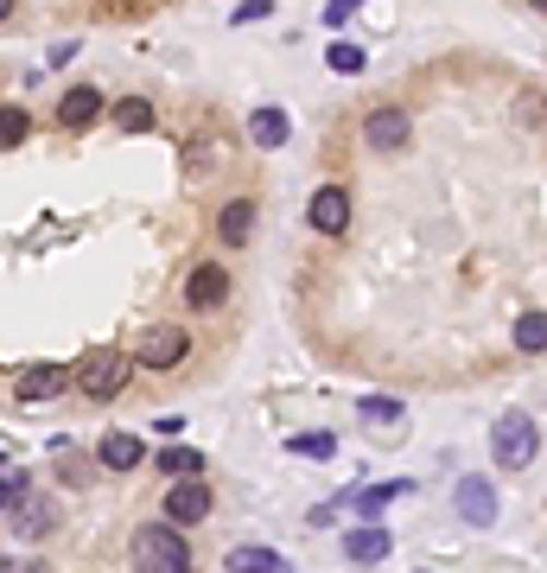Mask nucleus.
<instances>
[{"mask_svg":"<svg viewBox=\"0 0 547 573\" xmlns=\"http://www.w3.org/2000/svg\"><path fill=\"white\" fill-rule=\"evenodd\" d=\"M128 370H134L128 350H115V344H90V350L71 363V389H83L90 402H115V395L128 389Z\"/></svg>","mask_w":547,"mask_h":573,"instance_id":"1","label":"nucleus"},{"mask_svg":"<svg viewBox=\"0 0 547 573\" xmlns=\"http://www.w3.org/2000/svg\"><path fill=\"white\" fill-rule=\"evenodd\" d=\"M128 561H134V573H191V548L173 523H146L128 541Z\"/></svg>","mask_w":547,"mask_h":573,"instance_id":"2","label":"nucleus"},{"mask_svg":"<svg viewBox=\"0 0 547 573\" xmlns=\"http://www.w3.org/2000/svg\"><path fill=\"white\" fill-rule=\"evenodd\" d=\"M490 453H497V465H503V471H528V465H535V453H542V427L522 415V408L497 415V427H490Z\"/></svg>","mask_w":547,"mask_h":573,"instance_id":"3","label":"nucleus"},{"mask_svg":"<svg viewBox=\"0 0 547 573\" xmlns=\"http://www.w3.org/2000/svg\"><path fill=\"white\" fill-rule=\"evenodd\" d=\"M185 350H191V338H185L179 325H146L141 338H134V363L141 370H173V363H185Z\"/></svg>","mask_w":547,"mask_h":573,"instance_id":"4","label":"nucleus"},{"mask_svg":"<svg viewBox=\"0 0 547 573\" xmlns=\"http://www.w3.org/2000/svg\"><path fill=\"white\" fill-rule=\"evenodd\" d=\"M306 224L319 229V236H344V229H350V191L319 186L312 191V204H306Z\"/></svg>","mask_w":547,"mask_h":573,"instance_id":"5","label":"nucleus"},{"mask_svg":"<svg viewBox=\"0 0 547 573\" xmlns=\"http://www.w3.org/2000/svg\"><path fill=\"white\" fill-rule=\"evenodd\" d=\"M204 516H211V485L179 478V491H166V523H173V529H191V523H204Z\"/></svg>","mask_w":547,"mask_h":573,"instance_id":"6","label":"nucleus"},{"mask_svg":"<svg viewBox=\"0 0 547 573\" xmlns=\"http://www.w3.org/2000/svg\"><path fill=\"white\" fill-rule=\"evenodd\" d=\"M407 134H414V121H407V109H369L364 115V141L376 153H395L407 147Z\"/></svg>","mask_w":547,"mask_h":573,"instance_id":"7","label":"nucleus"},{"mask_svg":"<svg viewBox=\"0 0 547 573\" xmlns=\"http://www.w3.org/2000/svg\"><path fill=\"white\" fill-rule=\"evenodd\" d=\"M229 300V274H223L217 262H198L191 274H185V306H198V312H211V306Z\"/></svg>","mask_w":547,"mask_h":573,"instance_id":"8","label":"nucleus"},{"mask_svg":"<svg viewBox=\"0 0 547 573\" xmlns=\"http://www.w3.org/2000/svg\"><path fill=\"white\" fill-rule=\"evenodd\" d=\"M58 389H71V370H64V363H26V370L13 377V395H20V402H51Z\"/></svg>","mask_w":547,"mask_h":573,"instance_id":"9","label":"nucleus"},{"mask_svg":"<svg viewBox=\"0 0 547 573\" xmlns=\"http://www.w3.org/2000/svg\"><path fill=\"white\" fill-rule=\"evenodd\" d=\"M459 516H465L472 529H490V523H497V485H490V478H465V485H459Z\"/></svg>","mask_w":547,"mask_h":573,"instance_id":"10","label":"nucleus"},{"mask_svg":"<svg viewBox=\"0 0 547 573\" xmlns=\"http://www.w3.org/2000/svg\"><path fill=\"white\" fill-rule=\"evenodd\" d=\"M96 465H103V471H141L146 446L134 433H103V440H96Z\"/></svg>","mask_w":547,"mask_h":573,"instance_id":"11","label":"nucleus"},{"mask_svg":"<svg viewBox=\"0 0 547 573\" xmlns=\"http://www.w3.org/2000/svg\"><path fill=\"white\" fill-rule=\"evenodd\" d=\"M389 541H395L389 529H376V523H357V529L344 535V554H350L357 568H376V561L389 554Z\"/></svg>","mask_w":547,"mask_h":573,"instance_id":"12","label":"nucleus"},{"mask_svg":"<svg viewBox=\"0 0 547 573\" xmlns=\"http://www.w3.org/2000/svg\"><path fill=\"white\" fill-rule=\"evenodd\" d=\"M96 115H103V89H90V83L64 89V103H58V121H64V128H90Z\"/></svg>","mask_w":547,"mask_h":573,"instance_id":"13","label":"nucleus"},{"mask_svg":"<svg viewBox=\"0 0 547 573\" xmlns=\"http://www.w3.org/2000/svg\"><path fill=\"white\" fill-rule=\"evenodd\" d=\"M51 523H58V510H51V497H45V491H26V503L13 510V529H20V535H26V541H33V535H45V529H51Z\"/></svg>","mask_w":547,"mask_h":573,"instance_id":"14","label":"nucleus"},{"mask_svg":"<svg viewBox=\"0 0 547 573\" xmlns=\"http://www.w3.org/2000/svg\"><path fill=\"white\" fill-rule=\"evenodd\" d=\"M287 134H293V121H287V109H255L249 115V141H255V147H287Z\"/></svg>","mask_w":547,"mask_h":573,"instance_id":"15","label":"nucleus"},{"mask_svg":"<svg viewBox=\"0 0 547 573\" xmlns=\"http://www.w3.org/2000/svg\"><path fill=\"white\" fill-rule=\"evenodd\" d=\"M249 229H255V204H249V198H229V204H223V217H217V236L229 242V249H242V242H249Z\"/></svg>","mask_w":547,"mask_h":573,"instance_id":"16","label":"nucleus"},{"mask_svg":"<svg viewBox=\"0 0 547 573\" xmlns=\"http://www.w3.org/2000/svg\"><path fill=\"white\" fill-rule=\"evenodd\" d=\"M153 121H159V115H153L146 96H121V103H115V128H121V134H153Z\"/></svg>","mask_w":547,"mask_h":573,"instance_id":"17","label":"nucleus"},{"mask_svg":"<svg viewBox=\"0 0 547 573\" xmlns=\"http://www.w3.org/2000/svg\"><path fill=\"white\" fill-rule=\"evenodd\" d=\"M407 491H414L407 478H389V485H369V491H350V510H357V516H376L382 503H395V497H407Z\"/></svg>","mask_w":547,"mask_h":573,"instance_id":"18","label":"nucleus"},{"mask_svg":"<svg viewBox=\"0 0 547 573\" xmlns=\"http://www.w3.org/2000/svg\"><path fill=\"white\" fill-rule=\"evenodd\" d=\"M515 350L522 357H542L547 350V312H522L515 319Z\"/></svg>","mask_w":547,"mask_h":573,"instance_id":"19","label":"nucleus"},{"mask_svg":"<svg viewBox=\"0 0 547 573\" xmlns=\"http://www.w3.org/2000/svg\"><path fill=\"white\" fill-rule=\"evenodd\" d=\"M229 573H281V554L274 548H229Z\"/></svg>","mask_w":547,"mask_h":573,"instance_id":"20","label":"nucleus"},{"mask_svg":"<svg viewBox=\"0 0 547 573\" xmlns=\"http://www.w3.org/2000/svg\"><path fill=\"white\" fill-rule=\"evenodd\" d=\"M159 471H166V478H198V471H204V453H198V446H166V453H159Z\"/></svg>","mask_w":547,"mask_h":573,"instance_id":"21","label":"nucleus"},{"mask_svg":"<svg viewBox=\"0 0 547 573\" xmlns=\"http://www.w3.org/2000/svg\"><path fill=\"white\" fill-rule=\"evenodd\" d=\"M325 64H331V71H337V76H364V64H369V58H364V45H350V38H337V45H331V51H325Z\"/></svg>","mask_w":547,"mask_h":573,"instance_id":"22","label":"nucleus"},{"mask_svg":"<svg viewBox=\"0 0 547 573\" xmlns=\"http://www.w3.org/2000/svg\"><path fill=\"white\" fill-rule=\"evenodd\" d=\"M287 453H299V458H331V453H337V440H331V433H299V440H287Z\"/></svg>","mask_w":547,"mask_h":573,"instance_id":"23","label":"nucleus"},{"mask_svg":"<svg viewBox=\"0 0 547 573\" xmlns=\"http://www.w3.org/2000/svg\"><path fill=\"white\" fill-rule=\"evenodd\" d=\"M26 128H33V121H26V109H0V153L20 147V141H26Z\"/></svg>","mask_w":547,"mask_h":573,"instance_id":"24","label":"nucleus"},{"mask_svg":"<svg viewBox=\"0 0 547 573\" xmlns=\"http://www.w3.org/2000/svg\"><path fill=\"white\" fill-rule=\"evenodd\" d=\"M26 491H33V485H26V471H7V478H0V510H20Z\"/></svg>","mask_w":547,"mask_h":573,"instance_id":"25","label":"nucleus"},{"mask_svg":"<svg viewBox=\"0 0 547 573\" xmlns=\"http://www.w3.org/2000/svg\"><path fill=\"white\" fill-rule=\"evenodd\" d=\"M364 420H402V402H395V395H369Z\"/></svg>","mask_w":547,"mask_h":573,"instance_id":"26","label":"nucleus"},{"mask_svg":"<svg viewBox=\"0 0 547 573\" xmlns=\"http://www.w3.org/2000/svg\"><path fill=\"white\" fill-rule=\"evenodd\" d=\"M357 7H364V0H331V7H325V26H344Z\"/></svg>","mask_w":547,"mask_h":573,"instance_id":"27","label":"nucleus"},{"mask_svg":"<svg viewBox=\"0 0 547 573\" xmlns=\"http://www.w3.org/2000/svg\"><path fill=\"white\" fill-rule=\"evenodd\" d=\"M261 13H267V0H242V7H236V26H249V20H261Z\"/></svg>","mask_w":547,"mask_h":573,"instance_id":"28","label":"nucleus"},{"mask_svg":"<svg viewBox=\"0 0 547 573\" xmlns=\"http://www.w3.org/2000/svg\"><path fill=\"white\" fill-rule=\"evenodd\" d=\"M0 573H51L45 561H0Z\"/></svg>","mask_w":547,"mask_h":573,"instance_id":"29","label":"nucleus"},{"mask_svg":"<svg viewBox=\"0 0 547 573\" xmlns=\"http://www.w3.org/2000/svg\"><path fill=\"white\" fill-rule=\"evenodd\" d=\"M7 13H13V0H0V20H7Z\"/></svg>","mask_w":547,"mask_h":573,"instance_id":"30","label":"nucleus"},{"mask_svg":"<svg viewBox=\"0 0 547 573\" xmlns=\"http://www.w3.org/2000/svg\"><path fill=\"white\" fill-rule=\"evenodd\" d=\"M535 13H547V0H535Z\"/></svg>","mask_w":547,"mask_h":573,"instance_id":"31","label":"nucleus"}]
</instances>
